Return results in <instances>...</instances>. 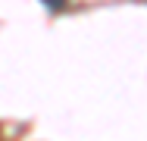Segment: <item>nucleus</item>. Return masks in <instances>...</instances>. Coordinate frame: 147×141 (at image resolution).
Here are the masks:
<instances>
[{
	"label": "nucleus",
	"instance_id": "f257e3e1",
	"mask_svg": "<svg viewBox=\"0 0 147 141\" xmlns=\"http://www.w3.org/2000/svg\"><path fill=\"white\" fill-rule=\"evenodd\" d=\"M44 3H47V6H50V9H59V6H63V3H66V0H44Z\"/></svg>",
	"mask_w": 147,
	"mask_h": 141
}]
</instances>
